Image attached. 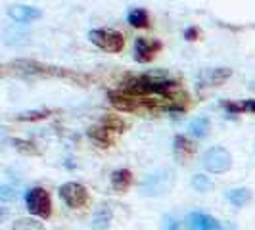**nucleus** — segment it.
Masks as SVG:
<instances>
[{"instance_id": "nucleus-1", "label": "nucleus", "mask_w": 255, "mask_h": 230, "mask_svg": "<svg viewBox=\"0 0 255 230\" xmlns=\"http://www.w3.org/2000/svg\"><path fill=\"white\" fill-rule=\"evenodd\" d=\"M175 180H177V177H175L173 169H157L142 180L140 190L148 198H159V196H165L167 192L173 190Z\"/></svg>"}, {"instance_id": "nucleus-2", "label": "nucleus", "mask_w": 255, "mask_h": 230, "mask_svg": "<svg viewBox=\"0 0 255 230\" xmlns=\"http://www.w3.org/2000/svg\"><path fill=\"white\" fill-rule=\"evenodd\" d=\"M175 87H177V83L173 79L152 75L136 77V79H130L127 83V90L130 94H157V96H163Z\"/></svg>"}, {"instance_id": "nucleus-3", "label": "nucleus", "mask_w": 255, "mask_h": 230, "mask_svg": "<svg viewBox=\"0 0 255 230\" xmlns=\"http://www.w3.org/2000/svg\"><path fill=\"white\" fill-rule=\"evenodd\" d=\"M25 204L27 209L31 215L40 219H48L52 213V200H50V194L40 188V186H35L25 194Z\"/></svg>"}, {"instance_id": "nucleus-4", "label": "nucleus", "mask_w": 255, "mask_h": 230, "mask_svg": "<svg viewBox=\"0 0 255 230\" xmlns=\"http://www.w3.org/2000/svg\"><path fill=\"white\" fill-rule=\"evenodd\" d=\"M92 44H96L100 50L106 52H121L125 46V38L119 31L114 29H92L89 33Z\"/></svg>"}, {"instance_id": "nucleus-5", "label": "nucleus", "mask_w": 255, "mask_h": 230, "mask_svg": "<svg viewBox=\"0 0 255 230\" xmlns=\"http://www.w3.org/2000/svg\"><path fill=\"white\" fill-rule=\"evenodd\" d=\"M6 67H12L13 73L23 77H52V75H64L62 69L58 67H50V65H44L35 60H15L10 62Z\"/></svg>"}, {"instance_id": "nucleus-6", "label": "nucleus", "mask_w": 255, "mask_h": 230, "mask_svg": "<svg viewBox=\"0 0 255 230\" xmlns=\"http://www.w3.org/2000/svg\"><path fill=\"white\" fill-rule=\"evenodd\" d=\"M202 161H204V167L209 173L221 175V173H227L232 167V155H230L229 150H225L221 146H215V148H209L204 153Z\"/></svg>"}, {"instance_id": "nucleus-7", "label": "nucleus", "mask_w": 255, "mask_h": 230, "mask_svg": "<svg viewBox=\"0 0 255 230\" xmlns=\"http://www.w3.org/2000/svg\"><path fill=\"white\" fill-rule=\"evenodd\" d=\"M60 196H62V200L65 204L69 207H73V209H79V207L87 205V202H89V192L79 182H65L64 186L60 188Z\"/></svg>"}, {"instance_id": "nucleus-8", "label": "nucleus", "mask_w": 255, "mask_h": 230, "mask_svg": "<svg viewBox=\"0 0 255 230\" xmlns=\"http://www.w3.org/2000/svg\"><path fill=\"white\" fill-rule=\"evenodd\" d=\"M232 75V69L229 67H217V69H204L196 79L200 89H209V87H219L223 85L229 77Z\"/></svg>"}, {"instance_id": "nucleus-9", "label": "nucleus", "mask_w": 255, "mask_h": 230, "mask_svg": "<svg viewBox=\"0 0 255 230\" xmlns=\"http://www.w3.org/2000/svg\"><path fill=\"white\" fill-rule=\"evenodd\" d=\"M159 48H161L159 42H152V40H148V38L138 37L134 40V60L140 62V64H148Z\"/></svg>"}, {"instance_id": "nucleus-10", "label": "nucleus", "mask_w": 255, "mask_h": 230, "mask_svg": "<svg viewBox=\"0 0 255 230\" xmlns=\"http://www.w3.org/2000/svg\"><path fill=\"white\" fill-rule=\"evenodd\" d=\"M8 17H12L13 21H21V23H27V21H35L38 17H42V12L35 8V6H25V4H13V6H8Z\"/></svg>"}, {"instance_id": "nucleus-11", "label": "nucleus", "mask_w": 255, "mask_h": 230, "mask_svg": "<svg viewBox=\"0 0 255 230\" xmlns=\"http://www.w3.org/2000/svg\"><path fill=\"white\" fill-rule=\"evenodd\" d=\"M110 100L121 112H134L140 106L138 98L134 94H130V92H110Z\"/></svg>"}, {"instance_id": "nucleus-12", "label": "nucleus", "mask_w": 255, "mask_h": 230, "mask_svg": "<svg viewBox=\"0 0 255 230\" xmlns=\"http://www.w3.org/2000/svg\"><path fill=\"white\" fill-rule=\"evenodd\" d=\"M190 229L192 230H223L221 223L211 215L205 213H192L190 215Z\"/></svg>"}, {"instance_id": "nucleus-13", "label": "nucleus", "mask_w": 255, "mask_h": 230, "mask_svg": "<svg viewBox=\"0 0 255 230\" xmlns=\"http://www.w3.org/2000/svg\"><path fill=\"white\" fill-rule=\"evenodd\" d=\"M173 152H175V157L179 159L180 163H184V161L190 159L192 153L196 152V146L186 136H175V140H173Z\"/></svg>"}, {"instance_id": "nucleus-14", "label": "nucleus", "mask_w": 255, "mask_h": 230, "mask_svg": "<svg viewBox=\"0 0 255 230\" xmlns=\"http://www.w3.org/2000/svg\"><path fill=\"white\" fill-rule=\"evenodd\" d=\"M92 230H108L112 225V209L108 205H100L96 211H94V217H92Z\"/></svg>"}, {"instance_id": "nucleus-15", "label": "nucleus", "mask_w": 255, "mask_h": 230, "mask_svg": "<svg viewBox=\"0 0 255 230\" xmlns=\"http://www.w3.org/2000/svg\"><path fill=\"white\" fill-rule=\"evenodd\" d=\"M112 186H114V190L117 192H125L132 184V173L128 171V169H117L112 173Z\"/></svg>"}, {"instance_id": "nucleus-16", "label": "nucleus", "mask_w": 255, "mask_h": 230, "mask_svg": "<svg viewBox=\"0 0 255 230\" xmlns=\"http://www.w3.org/2000/svg\"><path fill=\"white\" fill-rule=\"evenodd\" d=\"M188 132L194 138H205L209 134V119L207 117H196L188 125Z\"/></svg>"}, {"instance_id": "nucleus-17", "label": "nucleus", "mask_w": 255, "mask_h": 230, "mask_svg": "<svg viewBox=\"0 0 255 230\" xmlns=\"http://www.w3.org/2000/svg\"><path fill=\"white\" fill-rule=\"evenodd\" d=\"M225 198H227L232 205L244 207L246 204H250V200H252V192L248 190V188H234V190L227 192Z\"/></svg>"}, {"instance_id": "nucleus-18", "label": "nucleus", "mask_w": 255, "mask_h": 230, "mask_svg": "<svg viewBox=\"0 0 255 230\" xmlns=\"http://www.w3.org/2000/svg\"><path fill=\"white\" fill-rule=\"evenodd\" d=\"M127 23L132 27H144L150 25V17H148V12L144 10V8H134V10H130L127 15Z\"/></svg>"}, {"instance_id": "nucleus-19", "label": "nucleus", "mask_w": 255, "mask_h": 230, "mask_svg": "<svg viewBox=\"0 0 255 230\" xmlns=\"http://www.w3.org/2000/svg\"><path fill=\"white\" fill-rule=\"evenodd\" d=\"M12 230H46L42 227V223H38L35 219H17L13 223Z\"/></svg>"}, {"instance_id": "nucleus-20", "label": "nucleus", "mask_w": 255, "mask_h": 230, "mask_svg": "<svg viewBox=\"0 0 255 230\" xmlns=\"http://www.w3.org/2000/svg\"><path fill=\"white\" fill-rule=\"evenodd\" d=\"M190 184L196 192H207V190H211V186H213L211 179L205 177V175H194L190 180Z\"/></svg>"}, {"instance_id": "nucleus-21", "label": "nucleus", "mask_w": 255, "mask_h": 230, "mask_svg": "<svg viewBox=\"0 0 255 230\" xmlns=\"http://www.w3.org/2000/svg\"><path fill=\"white\" fill-rule=\"evenodd\" d=\"M50 115V110H33V112H23L15 115L17 121H37V119H46Z\"/></svg>"}, {"instance_id": "nucleus-22", "label": "nucleus", "mask_w": 255, "mask_h": 230, "mask_svg": "<svg viewBox=\"0 0 255 230\" xmlns=\"http://www.w3.org/2000/svg\"><path fill=\"white\" fill-rule=\"evenodd\" d=\"M225 108L229 110V112H232V114H236V112H252V114H255V100H244L240 106H236V104H225Z\"/></svg>"}, {"instance_id": "nucleus-23", "label": "nucleus", "mask_w": 255, "mask_h": 230, "mask_svg": "<svg viewBox=\"0 0 255 230\" xmlns=\"http://www.w3.org/2000/svg\"><path fill=\"white\" fill-rule=\"evenodd\" d=\"M13 146H15L17 150H21V152H27V153H37V150L33 148L35 144H31V142H25V140H13Z\"/></svg>"}, {"instance_id": "nucleus-24", "label": "nucleus", "mask_w": 255, "mask_h": 230, "mask_svg": "<svg viewBox=\"0 0 255 230\" xmlns=\"http://www.w3.org/2000/svg\"><path fill=\"white\" fill-rule=\"evenodd\" d=\"M0 198L4 200V202H10L15 198V192L12 190V186H8V184H4L2 188H0Z\"/></svg>"}, {"instance_id": "nucleus-25", "label": "nucleus", "mask_w": 255, "mask_h": 230, "mask_svg": "<svg viewBox=\"0 0 255 230\" xmlns=\"http://www.w3.org/2000/svg\"><path fill=\"white\" fill-rule=\"evenodd\" d=\"M163 230H180V223L175 217H165V221H163Z\"/></svg>"}, {"instance_id": "nucleus-26", "label": "nucleus", "mask_w": 255, "mask_h": 230, "mask_svg": "<svg viewBox=\"0 0 255 230\" xmlns=\"http://www.w3.org/2000/svg\"><path fill=\"white\" fill-rule=\"evenodd\" d=\"M184 38H186V40H196V38H198V29H196V27H188V29L184 31Z\"/></svg>"}, {"instance_id": "nucleus-27", "label": "nucleus", "mask_w": 255, "mask_h": 230, "mask_svg": "<svg viewBox=\"0 0 255 230\" xmlns=\"http://www.w3.org/2000/svg\"><path fill=\"white\" fill-rule=\"evenodd\" d=\"M223 230H236L234 225H227V227H223Z\"/></svg>"}, {"instance_id": "nucleus-28", "label": "nucleus", "mask_w": 255, "mask_h": 230, "mask_svg": "<svg viewBox=\"0 0 255 230\" xmlns=\"http://www.w3.org/2000/svg\"><path fill=\"white\" fill-rule=\"evenodd\" d=\"M254 150H255V142H254Z\"/></svg>"}]
</instances>
